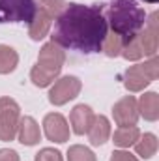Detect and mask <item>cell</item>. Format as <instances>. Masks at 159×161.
<instances>
[{
    "instance_id": "1",
    "label": "cell",
    "mask_w": 159,
    "mask_h": 161,
    "mask_svg": "<svg viewBox=\"0 0 159 161\" xmlns=\"http://www.w3.org/2000/svg\"><path fill=\"white\" fill-rule=\"evenodd\" d=\"M107 34L109 26L101 6L68 4L66 9L56 17L51 41L60 47L92 54L101 51Z\"/></svg>"
},
{
    "instance_id": "2",
    "label": "cell",
    "mask_w": 159,
    "mask_h": 161,
    "mask_svg": "<svg viewBox=\"0 0 159 161\" xmlns=\"http://www.w3.org/2000/svg\"><path fill=\"white\" fill-rule=\"evenodd\" d=\"M105 19L112 32L123 41L137 36L146 26V11L137 4V0H112L107 6Z\"/></svg>"
},
{
    "instance_id": "3",
    "label": "cell",
    "mask_w": 159,
    "mask_h": 161,
    "mask_svg": "<svg viewBox=\"0 0 159 161\" xmlns=\"http://www.w3.org/2000/svg\"><path fill=\"white\" fill-rule=\"evenodd\" d=\"M64 60H66V54H64L60 45H56L52 41L43 45L40 51L38 64L30 71L32 82L36 86H49L52 80L58 77V73H60V69L64 66Z\"/></svg>"
},
{
    "instance_id": "4",
    "label": "cell",
    "mask_w": 159,
    "mask_h": 161,
    "mask_svg": "<svg viewBox=\"0 0 159 161\" xmlns=\"http://www.w3.org/2000/svg\"><path fill=\"white\" fill-rule=\"evenodd\" d=\"M157 73H159V62L156 56H152V60H148L144 64L131 66L123 75V84L129 92H139L144 86H148L152 80L157 79Z\"/></svg>"
},
{
    "instance_id": "5",
    "label": "cell",
    "mask_w": 159,
    "mask_h": 161,
    "mask_svg": "<svg viewBox=\"0 0 159 161\" xmlns=\"http://www.w3.org/2000/svg\"><path fill=\"white\" fill-rule=\"evenodd\" d=\"M38 11L34 0H0V25L30 23Z\"/></svg>"
},
{
    "instance_id": "6",
    "label": "cell",
    "mask_w": 159,
    "mask_h": 161,
    "mask_svg": "<svg viewBox=\"0 0 159 161\" xmlns=\"http://www.w3.org/2000/svg\"><path fill=\"white\" fill-rule=\"evenodd\" d=\"M21 120V109L15 99L0 97V141H13Z\"/></svg>"
},
{
    "instance_id": "7",
    "label": "cell",
    "mask_w": 159,
    "mask_h": 161,
    "mask_svg": "<svg viewBox=\"0 0 159 161\" xmlns=\"http://www.w3.org/2000/svg\"><path fill=\"white\" fill-rule=\"evenodd\" d=\"M80 88H82V84H80V80L77 79V77L66 75V77H62V79L56 80L54 86L51 88V92H49V101H51L52 105H64V103H68L69 99H73V97L79 96Z\"/></svg>"
},
{
    "instance_id": "8",
    "label": "cell",
    "mask_w": 159,
    "mask_h": 161,
    "mask_svg": "<svg viewBox=\"0 0 159 161\" xmlns=\"http://www.w3.org/2000/svg\"><path fill=\"white\" fill-rule=\"evenodd\" d=\"M43 129L47 139L52 142H66L69 139V125L66 118L58 113H51L43 118Z\"/></svg>"
},
{
    "instance_id": "9",
    "label": "cell",
    "mask_w": 159,
    "mask_h": 161,
    "mask_svg": "<svg viewBox=\"0 0 159 161\" xmlns=\"http://www.w3.org/2000/svg\"><path fill=\"white\" fill-rule=\"evenodd\" d=\"M112 116L114 122L120 125H135L139 120V105L133 96H125L112 107Z\"/></svg>"
},
{
    "instance_id": "10",
    "label": "cell",
    "mask_w": 159,
    "mask_h": 161,
    "mask_svg": "<svg viewBox=\"0 0 159 161\" xmlns=\"http://www.w3.org/2000/svg\"><path fill=\"white\" fill-rule=\"evenodd\" d=\"M156 21H157V13H152L148 26H144V30H140L137 34L144 56H156V53H157V25H156Z\"/></svg>"
},
{
    "instance_id": "11",
    "label": "cell",
    "mask_w": 159,
    "mask_h": 161,
    "mask_svg": "<svg viewBox=\"0 0 159 161\" xmlns=\"http://www.w3.org/2000/svg\"><path fill=\"white\" fill-rule=\"evenodd\" d=\"M94 113L88 105H77L73 111H71V116H69V124H71V129L75 135H84L88 133L92 122H94Z\"/></svg>"
},
{
    "instance_id": "12",
    "label": "cell",
    "mask_w": 159,
    "mask_h": 161,
    "mask_svg": "<svg viewBox=\"0 0 159 161\" xmlns=\"http://www.w3.org/2000/svg\"><path fill=\"white\" fill-rule=\"evenodd\" d=\"M17 135H19V142L25 146H34L40 142V125L32 116H25L19 120V127H17Z\"/></svg>"
},
{
    "instance_id": "13",
    "label": "cell",
    "mask_w": 159,
    "mask_h": 161,
    "mask_svg": "<svg viewBox=\"0 0 159 161\" xmlns=\"http://www.w3.org/2000/svg\"><path fill=\"white\" fill-rule=\"evenodd\" d=\"M111 137V122L107 116H94V122L88 129V139L94 146H101Z\"/></svg>"
},
{
    "instance_id": "14",
    "label": "cell",
    "mask_w": 159,
    "mask_h": 161,
    "mask_svg": "<svg viewBox=\"0 0 159 161\" xmlns=\"http://www.w3.org/2000/svg\"><path fill=\"white\" fill-rule=\"evenodd\" d=\"M51 23H52V17H51L43 8H38L34 19L28 23V25H30V26H28L30 38H32L34 41H40L41 38H45L47 32H49V28H51Z\"/></svg>"
},
{
    "instance_id": "15",
    "label": "cell",
    "mask_w": 159,
    "mask_h": 161,
    "mask_svg": "<svg viewBox=\"0 0 159 161\" xmlns=\"http://www.w3.org/2000/svg\"><path fill=\"white\" fill-rule=\"evenodd\" d=\"M137 105H139V111H140L139 114H142L146 120L156 122L159 118V96L156 92L144 94Z\"/></svg>"
},
{
    "instance_id": "16",
    "label": "cell",
    "mask_w": 159,
    "mask_h": 161,
    "mask_svg": "<svg viewBox=\"0 0 159 161\" xmlns=\"http://www.w3.org/2000/svg\"><path fill=\"white\" fill-rule=\"evenodd\" d=\"M140 139V131L137 125H120L112 135V142L120 148H129Z\"/></svg>"
},
{
    "instance_id": "17",
    "label": "cell",
    "mask_w": 159,
    "mask_h": 161,
    "mask_svg": "<svg viewBox=\"0 0 159 161\" xmlns=\"http://www.w3.org/2000/svg\"><path fill=\"white\" fill-rule=\"evenodd\" d=\"M135 152H137L140 158L150 159V158L157 152V137H156L154 133H144V137L135 142Z\"/></svg>"
},
{
    "instance_id": "18",
    "label": "cell",
    "mask_w": 159,
    "mask_h": 161,
    "mask_svg": "<svg viewBox=\"0 0 159 161\" xmlns=\"http://www.w3.org/2000/svg\"><path fill=\"white\" fill-rule=\"evenodd\" d=\"M19 64V54L8 45H0V75L11 73Z\"/></svg>"
},
{
    "instance_id": "19",
    "label": "cell",
    "mask_w": 159,
    "mask_h": 161,
    "mask_svg": "<svg viewBox=\"0 0 159 161\" xmlns=\"http://www.w3.org/2000/svg\"><path fill=\"white\" fill-rule=\"evenodd\" d=\"M122 47H123V40L120 38L118 34H107V38L103 41V47H101V51H105V54L107 56H111V58H114V56H118L120 53H122Z\"/></svg>"
},
{
    "instance_id": "20",
    "label": "cell",
    "mask_w": 159,
    "mask_h": 161,
    "mask_svg": "<svg viewBox=\"0 0 159 161\" xmlns=\"http://www.w3.org/2000/svg\"><path fill=\"white\" fill-rule=\"evenodd\" d=\"M68 161H96V156L90 148L75 144L68 150Z\"/></svg>"
},
{
    "instance_id": "21",
    "label": "cell",
    "mask_w": 159,
    "mask_h": 161,
    "mask_svg": "<svg viewBox=\"0 0 159 161\" xmlns=\"http://www.w3.org/2000/svg\"><path fill=\"white\" fill-rule=\"evenodd\" d=\"M66 0H41V6L40 8H43L51 17H58L64 9H66Z\"/></svg>"
},
{
    "instance_id": "22",
    "label": "cell",
    "mask_w": 159,
    "mask_h": 161,
    "mask_svg": "<svg viewBox=\"0 0 159 161\" xmlns=\"http://www.w3.org/2000/svg\"><path fill=\"white\" fill-rule=\"evenodd\" d=\"M36 161H64L62 154L54 148H41L36 154Z\"/></svg>"
},
{
    "instance_id": "23",
    "label": "cell",
    "mask_w": 159,
    "mask_h": 161,
    "mask_svg": "<svg viewBox=\"0 0 159 161\" xmlns=\"http://www.w3.org/2000/svg\"><path fill=\"white\" fill-rule=\"evenodd\" d=\"M111 161H139L133 154L129 152H123V150H114L112 156H111Z\"/></svg>"
},
{
    "instance_id": "24",
    "label": "cell",
    "mask_w": 159,
    "mask_h": 161,
    "mask_svg": "<svg viewBox=\"0 0 159 161\" xmlns=\"http://www.w3.org/2000/svg\"><path fill=\"white\" fill-rule=\"evenodd\" d=\"M0 161H19V154H17L15 150L2 148V150H0Z\"/></svg>"
},
{
    "instance_id": "25",
    "label": "cell",
    "mask_w": 159,
    "mask_h": 161,
    "mask_svg": "<svg viewBox=\"0 0 159 161\" xmlns=\"http://www.w3.org/2000/svg\"><path fill=\"white\" fill-rule=\"evenodd\" d=\"M144 2H148V4H157L159 0H144Z\"/></svg>"
}]
</instances>
